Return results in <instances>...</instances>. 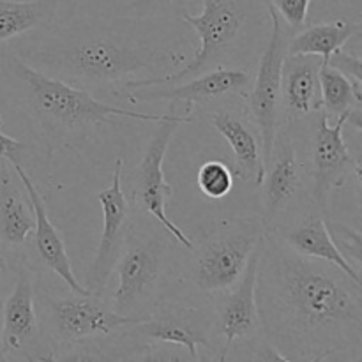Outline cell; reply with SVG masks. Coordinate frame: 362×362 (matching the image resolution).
<instances>
[{"mask_svg": "<svg viewBox=\"0 0 362 362\" xmlns=\"http://www.w3.org/2000/svg\"><path fill=\"white\" fill-rule=\"evenodd\" d=\"M279 240L297 255L315 260L327 262L334 267L341 269L349 278L361 283L359 269L354 267L352 262L339 251L338 244L332 239V233L320 212L311 211L300 219H296L292 225H286L278 230Z\"/></svg>", "mask_w": 362, "mask_h": 362, "instance_id": "cell-17", "label": "cell"}, {"mask_svg": "<svg viewBox=\"0 0 362 362\" xmlns=\"http://www.w3.org/2000/svg\"><path fill=\"white\" fill-rule=\"evenodd\" d=\"M191 120H193L191 115H166L165 119L159 120L144 158L131 173L133 200L147 214H151L165 228L166 233H170L180 246L187 247V250L193 247V240L166 216V204L173 194V187L166 182L163 163H165L166 151H168V145L175 131L179 129L180 124L191 122Z\"/></svg>", "mask_w": 362, "mask_h": 362, "instance_id": "cell-7", "label": "cell"}, {"mask_svg": "<svg viewBox=\"0 0 362 362\" xmlns=\"http://www.w3.org/2000/svg\"><path fill=\"white\" fill-rule=\"evenodd\" d=\"M122 168L124 161L120 158L115 159L112 175V186L99 191L95 194L99 205L103 209V233L99 240V250L94 258L90 271V293L101 296L108 283L110 274L113 272L117 260L122 253V246L126 243L127 219H129V202L122 191Z\"/></svg>", "mask_w": 362, "mask_h": 362, "instance_id": "cell-12", "label": "cell"}, {"mask_svg": "<svg viewBox=\"0 0 362 362\" xmlns=\"http://www.w3.org/2000/svg\"><path fill=\"white\" fill-rule=\"evenodd\" d=\"M251 85L250 73L232 67H214L211 71H205V74L189 78V81L182 85H159L161 88L145 87L126 90L127 99L131 103L144 101H184L187 108L200 103H209L212 99L223 98L226 94L246 95L247 88Z\"/></svg>", "mask_w": 362, "mask_h": 362, "instance_id": "cell-14", "label": "cell"}, {"mask_svg": "<svg viewBox=\"0 0 362 362\" xmlns=\"http://www.w3.org/2000/svg\"><path fill=\"white\" fill-rule=\"evenodd\" d=\"M271 18V35L262 53L257 78L250 92V108L253 122L260 134L262 158L267 165L272 154L274 138L279 131V106H281V73L286 57V39L281 18L272 0H262Z\"/></svg>", "mask_w": 362, "mask_h": 362, "instance_id": "cell-8", "label": "cell"}, {"mask_svg": "<svg viewBox=\"0 0 362 362\" xmlns=\"http://www.w3.org/2000/svg\"><path fill=\"white\" fill-rule=\"evenodd\" d=\"M264 214L262 223L265 232L274 228L279 216L286 211L293 194L299 189V161H297L296 147L286 133L276 134L272 154L265 165L264 180Z\"/></svg>", "mask_w": 362, "mask_h": 362, "instance_id": "cell-16", "label": "cell"}, {"mask_svg": "<svg viewBox=\"0 0 362 362\" xmlns=\"http://www.w3.org/2000/svg\"><path fill=\"white\" fill-rule=\"evenodd\" d=\"M117 260V288L113 310L126 317H138L148 304L156 303L159 288L165 285L168 244L158 237H141L131 232Z\"/></svg>", "mask_w": 362, "mask_h": 362, "instance_id": "cell-6", "label": "cell"}, {"mask_svg": "<svg viewBox=\"0 0 362 362\" xmlns=\"http://www.w3.org/2000/svg\"><path fill=\"white\" fill-rule=\"evenodd\" d=\"M361 23L350 20H336L317 23L293 35L286 45V55H317L329 62L332 53L339 52L350 39L359 35Z\"/></svg>", "mask_w": 362, "mask_h": 362, "instance_id": "cell-22", "label": "cell"}, {"mask_svg": "<svg viewBox=\"0 0 362 362\" xmlns=\"http://www.w3.org/2000/svg\"><path fill=\"white\" fill-rule=\"evenodd\" d=\"M272 4L279 18H283L292 28H299L306 23L311 0H272Z\"/></svg>", "mask_w": 362, "mask_h": 362, "instance_id": "cell-28", "label": "cell"}, {"mask_svg": "<svg viewBox=\"0 0 362 362\" xmlns=\"http://www.w3.org/2000/svg\"><path fill=\"white\" fill-rule=\"evenodd\" d=\"M0 359H4V354H2V320H0Z\"/></svg>", "mask_w": 362, "mask_h": 362, "instance_id": "cell-31", "label": "cell"}, {"mask_svg": "<svg viewBox=\"0 0 362 362\" xmlns=\"http://www.w3.org/2000/svg\"><path fill=\"white\" fill-rule=\"evenodd\" d=\"M34 212L30 202L25 200L21 191L9 179L7 166H4L0 182V244L6 247H21L34 232Z\"/></svg>", "mask_w": 362, "mask_h": 362, "instance_id": "cell-21", "label": "cell"}, {"mask_svg": "<svg viewBox=\"0 0 362 362\" xmlns=\"http://www.w3.org/2000/svg\"><path fill=\"white\" fill-rule=\"evenodd\" d=\"M260 265L262 325L278 356L286 350L285 361L322 359L361 345L359 281L327 262L300 257L269 233L262 243Z\"/></svg>", "mask_w": 362, "mask_h": 362, "instance_id": "cell-1", "label": "cell"}, {"mask_svg": "<svg viewBox=\"0 0 362 362\" xmlns=\"http://www.w3.org/2000/svg\"><path fill=\"white\" fill-rule=\"evenodd\" d=\"M264 243V240H262ZM260 246L255 250L244 269L243 276L237 283L235 290H225L216 293V320H218L219 334L225 338V346L219 354V361H226L230 349L235 341L250 338L258 329V300H257V276L258 262H260Z\"/></svg>", "mask_w": 362, "mask_h": 362, "instance_id": "cell-13", "label": "cell"}, {"mask_svg": "<svg viewBox=\"0 0 362 362\" xmlns=\"http://www.w3.org/2000/svg\"><path fill=\"white\" fill-rule=\"evenodd\" d=\"M35 288L32 272L27 267L18 271L13 292L2 308V354H20L34 341L37 332V313H35Z\"/></svg>", "mask_w": 362, "mask_h": 362, "instance_id": "cell-18", "label": "cell"}, {"mask_svg": "<svg viewBox=\"0 0 362 362\" xmlns=\"http://www.w3.org/2000/svg\"><path fill=\"white\" fill-rule=\"evenodd\" d=\"M49 327L60 343H78L95 336H108L140 317H126L108 308L101 296L46 297Z\"/></svg>", "mask_w": 362, "mask_h": 362, "instance_id": "cell-9", "label": "cell"}, {"mask_svg": "<svg viewBox=\"0 0 362 362\" xmlns=\"http://www.w3.org/2000/svg\"><path fill=\"white\" fill-rule=\"evenodd\" d=\"M318 83H320V106L325 108V115L338 119L345 113H361L362 95L357 94L349 76L325 60L320 62Z\"/></svg>", "mask_w": 362, "mask_h": 362, "instance_id": "cell-24", "label": "cell"}, {"mask_svg": "<svg viewBox=\"0 0 362 362\" xmlns=\"http://www.w3.org/2000/svg\"><path fill=\"white\" fill-rule=\"evenodd\" d=\"M207 317L200 308L179 306V304H158L154 313L140 317L120 331L131 338L145 341L170 343L187 350L193 361H200V346H211L209 341Z\"/></svg>", "mask_w": 362, "mask_h": 362, "instance_id": "cell-11", "label": "cell"}, {"mask_svg": "<svg viewBox=\"0 0 362 362\" xmlns=\"http://www.w3.org/2000/svg\"><path fill=\"white\" fill-rule=\"evenodd\" d=\"M329 64H331L332 67H336L338 71H341L345 76H349V80L352 81L357 94L362 95V62L359 55H350V53H343L341 49H339V52L332 53V55L329 57Z\"/></svg>", "mask_w": 362, "mask_h": 362, "instance_id": "cell-26", "label": "cell"}, {"mask_svg": "<svg viewBox=\"0 0 362 362\" xmlns=\"http://www.w3.org/2000/svg\"><path fill=\"white\" fill-rule=\"evenodd\" d=\"M18 59L49 76L88 87L122 80L126 83L138 73H158L165 66H179L186 60L177 49L134 46L110 35L66 34L23 49Z\"/></svg>", "mask_w": 362, "mask_h": 362, "instance_id": "cell-2", "label": "cell"}, {"mask_svg": "<svg viewBox=\"0 0 362 362\" xmlns=\"http://www.w3.org/2000/svg\"><path fill=\"white\" fill-rule=\"evenodd\" d=\"M264 237L265 226L262 218L223 221L197 250L191 247V283L205 293H219L233 288Z\"/></svg>", "mask_w": 362, "mask_h": 362, "instance_id": "cell-4", "label": "cell"}, {"mask_svg": "<svg viewBox=\"0 0 362 362\" xmlns=\"http://www.w3.org/2000/svg\"><path fill=\"white\" fill-rule=\"evenodd\" d=\"M14 172L20 177L21 184H23V191L27 193L28 202H30L32 212H34V246L37 251V257L46 267L52 272H55L64 283H66L67 288L71 290L76 296H90V290L85 288L78 278L74 276L73 267H71L69 255L66 251V244H64L62 235L59 233V230L55 228L52 221L48 218V212H46L45 200H42L41 193L35 187V184L32 182L30 177L25 172L23 165L21 163H14L13 165Z\"/></svg>", "mask_w": 362, "mask_h": 362, "instance_id": "cell-15", "label": "cell"}, {"mask_svg": "<svg viewBox=\"0 0 362 362\" xmlns=\"http://www.w3.org/2000/svg\"><path fill=\"white\" fill-rule=\"evenodd\" d=\"M11 67L27 85L28 103L42 131L55 141H64L69 136H85L90 129L95 131L98 126L112 119L159 122L166 117L106 105L95 99L90 92L41 73L20 59L11 60Z\"/></svg>", "mask_w": 362, "mask_h": 362, "instance_id": "cell-3", "label": "cell"}, {"mask_svg": "<svg viewBox=\"0 0 362 362\" xmlns=\"http://www.w3.org/2000/svg\"><path fill=\"white\" fill-rule=\"evenodd\" d=\"M7 271V260H6V255H4L2 247H0V276Z\"/></svg>", "mask_w": 362, "mask_h": 362, "instance_id": "cell-30", "label": "cell"}, {"mask_svg": "<svg viewBox=\"0 0 362 362\" xmlns=\"http://www.w3.org/2000/svg\"><path fill=\"white\" fill-rule=\"evenodd\" d=\"M354 122L361 127V113H345L336 119L334 126L329 124V117L322 115L313 138V200L318 207H327L329 197L334 189L346 182L350 172L359 173V163L352 158L345 140L343 127Z\"/></svg>", "mask_w": 362, "mask_h": 362, "instance_id": "cell-10", "label": "cell"}, {"mask_svg": "<svg viewBox=\"0 0 362 362\" xmlns=\"http://www.w3.org/2000/svg\"><path fill=\"white\" fill-rule=\"evenodd\" d=\"M186 0H133L129 14L133 18H154L173 13Z\"/></svg>", "mask_w": 362, "mask_h": 362, "instance_id": "cell-27", "label": "cell"}, {"mask_svg": "<svg viewBox=\"0 0 362 362\" xmlns=\"http://www.w3.org/2000/svg\"><path fill=\"white\" fill-rule=\"evenodd\" d=\"M212 124L232 148L233 173L244 182L262 186L265 175L262 144L246 119L230 110H221L212 117Z\"/></svg>", "mask_w": 362, "mask_h": 362, "instance_id": "cell-19", "label": "cell"}, {"mask_svg": "<svg viewBox=\"0 0 362 362\" xmlns=\"http://www.w3.org/2000/svg\"><path fill=\"white\" fill-rule=\"evenodd\" d=\"M25 145L21 141L14 140V138L7 136L0 131V158L9 161L11 165L14 163H21V156H23Z\"/></svg>", "mask_w": 362, "mask_h": 362, "instance_id": "cell-29", "label": "cell"}, {"mask_svg": "<svg viewBox=\"0 0 362 362\" xmlns=\"http://www.w3.org/2000/svg\"><path fill=\"white\" fill-rule=\"evenodd\" d=\"M182 20L189 23L200 37V48L193 60L177 73L127 80L124 83L126 90L180 83L221 66L246 25L247 4L244 0H204L202 14H182Z\"/></svg>", "mask_w": 362, "mask_h": 362, "instance_id": "cell-5", "label": "cell"}, {"mask_svg": "<svg viewBox=\"0 0 362 362\" xmlns=\"http://www.w3.org/2000/svg\"><path fill=\"white\" fill-rule=\"evenodd\" d=\"M198 187L202 193L212 200L226 197L233 187V173L225 163L207 161L198 172Z\"/></svg>", "mask_w": 362, "mask_h": 362, "instance_id": "cell-25", "label": "cell"}, {"mask_svg": "<svg viewBox=\"0 0 362 362\" xmlns=\"http://www.w3.org/2000/svg\"><path fill=\"white\" fill-rule=\"evenodd\" d=\"M57 13V0H0V42L46 27Z\"/></svg>", "mask_w": 362, "mask_h": 362, "instance_id": "cell-23", "label": "cell"}, {"mask_svg": "<svg viewBox=\"0 0 362 362\" xmlns=\"http://www.w3.org/2000/svg\"><path fill=\"white\" fill-rule=\"evenodd\" d=\"M322 59L317 55H286L281 73V105L293 115H308L320 108L318 69Z\"/></svg>", "mask_w": 362, "mask_h": 362, "instance_id": "cell-20", "label": "cell"}]
</instances>
